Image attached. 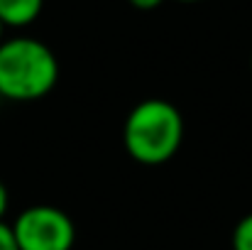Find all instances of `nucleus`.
Instances as JSON below:
<instances>
[{
	"label": "nucleus",
	"mask_w": 252,
	"mask_h": 250,
	"mask_svg": "<svg viewBox=\"0 0 252 250\" xmlns=\"http://www.w3.org/2000/svg\"><path fill=\"white\" fill-rule=\"evenodd\" d=\"M184 140V118L164 98H145L130 108L123 125L125 152L140 165L169 162Z\"/></svg>",
	"instance_id": "1"
},
{
	"label": "nucleus",
	"mask_w": 252,
	"mask_h": 250,
	"mask_svg": "<svg viewBox=\"0 0 252 250\" xmlns=\"http://www.w3.org/2000/svg\"><path fill=\"white\" fill-rule=\"evenodd\" d=\"M59 81L57 54L34 37H12L0 42V98L39 101Z\"/></svg>",
	"instance_id": "2"
},
{
	"label": "nucleus",
	"mask_w": 252,
	"mask_h": 250,
	"mask_svg": "<svg viewBox=\"0 0 252 250\" xmlns=\"http://www.w3.org/2000/svg\"><path fill=\"white\" fill-rule=\"evenodd\" d=\"M20 250H74V218L59 206L37 204L20 211L12 223Z\"/></svg>",
	"instance_id": "3"
},
{
	"label": "nucleus",
	"mask_w": 252,
	"mask_h": 250,
	"mask_svg": "<svg viewBox=\"0 0 252 250\" xmlns=\"http://www.w3.org/2000/svg\"><path fill=\"white\" fill-rule=\"evenodd\" d=\"M44 7V0H0V20L5 27L32 25Z\"/></svg>",
	"instance_id": "4"
},
{
	"label": "nucleus",
	"mask_w": 252,
	"mask_h": 250,
	"mask_svg": "<svg viewBox=\"0 0 252 250\" xmlns=\"http://www.w3.org/2000/svg\"><path fill=\"white\" fill-rule=\"evenodd\" d=\"M230 246H233V250H252V211L238 221L233 238H230Z\"/></svg>",
	"instance_id": "5"
},
{
	"label": "nucleus",
	"mask_w": 252,
	"mask_h": 250,
	"mask_svg": "<svg viewBox=\"0 0 252 250\" xmlns=\"http://www.w3.org/2000/svg\"><path fill=\"white\" fill-rule=\"evenodd\" d=\"M0 250H20L12 226L5 223V221H0Z\"/></svg>",
	"instance_id": "6"
},
{
	"label": "nucleus",
	"mask_w": 252,
	"mask_h": 250,
	"mask_svg": "<svg viewBox=\"0 0 252 250\" xmlns=\"http://www.w3.org/2000/svg\"><path fill=\"white\" fill-rule=\"evenodd\" d=\"M132 7H137V10H155V7H159L164 0H127Z\"/></svg>",
	"instance_id": "7"
},
{
	"label": "nucleus",
	"mask_w": 252,
	"mask_h": 250,
	"mask_svg": "<svg viewBox=\"0 0 252 250\" xmlns=\"http://www.w3.org/2000/svg\"><path fill=\"white\" fill-rule=\"evenodd\" d=\"M7 186L2 184V179H0V221H2V216H5V211H7Z\"/></svg>",
	"instance_id": "8"
},
{
	"label": "nucleus",
	"mask_w": 252,
	"mask_h": 250,
	"mask_svg": "<svg viewBox=\"0 0 252 250\" xmlns=\"http://www.w3.org/2000/svg\"><path fill=\"white\" fill-rule=\"evenodd\" d=\"M5 39V25H2V20H0V42Z\"/></svg>",
	"instance_id": "9"
},
{
	"label": "nucleus",
	"mask_w": 252,
	"mask_h": 250,
	"mask_svg": "<svg viewBox=\"0 0 252 250\" xmlns=\"http://www.w3.org/2000/svg\"><path fill=\"white\" fill-rule=\"evenodd\" d=\"M179 2H198V0H179Z\"/></svg>",
	"instance_id": "10"
},
{
	"label": "nucleus",
	"mask_w": 252,
	"mask_h": 250,
	"mask_svg": "<svg viewBox=\"0 0 252 250\" xmlns=\"http://www.w3.org/2000/svg\"><path fill=\"white\" fill-rule=\"evenodd\" d=\"M250 69H252V57H250Z\"/></svg>",
	"instance_id": "11"
},
{
	"label": "nucleus",
	"mask_w": 252,
	"mask_h": 250,
	"mask_svg": "<svg viewBox=\"0 0 252 250\" xmlns=\"http://www.w3.org/2000/svg\"><path fill=\"white\" fill-rule=\"evenodd\" d=\"M0 101H2V98H0Z\"/></svg>",
	"instance_id": "12"
}]
</instances>
